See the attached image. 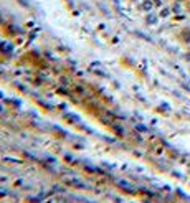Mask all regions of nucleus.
Returning a JSON list of instances; mask_svg holds the SVG:
<instances>
[{"label":"nucleus","mask_w":190,"mask_h":203,"mask_svg":"<svg viewBox=\"0 0 190 203\" xmlns=\"http://www.w3.org/2000/svg\"><path fill=\"white\" fill-rule=\"evenodd\" d=\"M151 7H152L151 2H146V4H144V8H146V10H151Z\"/></svg>","instance_id":"nucleus-1"}]
</instances>
